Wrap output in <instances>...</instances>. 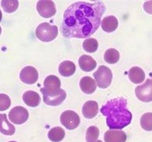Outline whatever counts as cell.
<instances>
[{"label": "cell", "mask_w": 152, "mask_h": 142, "mask_svg": "<svg viewBox=\"0 0 152 142\" xmlns=\"http://www.w3.org/2000/svg\"><path fill=\"white\" fill-rule=\"evenodd\" d=\"M145 11L149 14H152V1H146L144 4Z\"/></svg>", "instance_id": "4316f807"}, {"label": "cell", "mask_w": 152, "mask_h": 142, "mask_svg": "<svg viewBox=\"0 0 152 142\" xmlns=\"http://www.w3.org/2000/svg\"><path fill=\"white\" fill-rule=\"evenodd\" d=\"M129 78L134 83H141L145 79V74L143 70L137 67H132L128 73Z\"/></svg>", "instance_id": "2e32d148"}, {"label": "cell", "mask_w": 152, "mask_h": 142, "mask_svg": "<svg viewBox=\"0 0 152 142\" xmlns=\"http://www.w3.org/2000/svg\"><path fill=\"white\" fill-rule=\"evenodd\" d=\"M99 135V130L95 126H91L87 130L86 139L87 142H96Z\"/></svg>", "instance_id": "d4e9b609"}, {"label": "cell", "mask_w": 152, "mask_h": 142, "mask_svg": "<svg viewBox=\"0 0 152 142\" xmlns=\"http://www.w3.org/2000/svg\"><path fill=\"white\" fill-rule=\"evenodd\" d=\"M29 112L24 107L17 106L10 112L9 118L10 120L16 124L24 123L28 120Z\"/></svg>", "instance_id": "ba28073f"}, {"label": "cell", "mask_w": 152, "mask_h": 142, "mask_svg": "<svg viewBox=\"0 0 152 142\" xmlns=\"http://www.w3.org/2000/svg\"><path fill=\"white\" fill-rule=\"evenodd\" d=\"M15 142V141H10V142Z\"/></svg>", "instance_id": "f1b7e54d"}, {"label": "cell", "mask_w": 152, "mask_h": 142, "mask_svg": "<svg viewBox=\"0 0 152 142\" xmlns=\"http://www.w3.org/2000/svg\"><path fill=\"white\" fill-rule=\"evenodd\" d=\"M98 104L95 101H88L83 105L82 113L83 116L87 119H92L98 112Z\"/></svg>", "instance_id": "7c38bea8"}, {"label": "cell", "mask_w": 152, "mask_h": 142, "mask_svg": "<svg viewBox=\"0 0 152 142\" xmlns=\"http://www.w3.org/2000/svg\"><path fill=\"white\" fill-rule=\"evenodd\" d=\"M1 5L6 12L11 13L17 9L19 2L18 1H2Z\"/></svg>", "instance_id": "cb8c5ba5"}, {"label": "cell", "mask_w": 152, "mask_h": 142, "mask_svg": "<svg viewBox=\"0 0 152 142\" xmlns=\"http://www.w3.org/2000/svg\"><path fill=\"white\" fill-rule=\"evenodd\" d=\"M80 120L79 115L71 110L65 111L61 114L60 122L68 130L76 128L80 123Z\"/></svg>", "instance_id": "8992f818"}, {"label": "cell", "mask_w": 152, "mask_h": 142, "mask_svg": "<svg viewBox=\"0 0 152 142\" xmlns=\"http://www.w3.org/2000/svg\"><path fill=\"white\" fill-rule=\"evenodd\" d=\"M104 139L105 142H125L127 135L122 130H107L104 134Z\"/></svg>", "instance_id": "8fae6325"}, {"label": "cell", "mask_w": 152, "mask_h": 142, "mask_svg": "<svg viewBox=\"0 0 152 142\" xmlns=\"http://www.w3.org/2000/svg\"><path fill=\"white\" fill-rule=\"evenodd\" d=\"M140 125L142 128L146 131L152 130V113H147L142 115Z\"/></svg>", "instance_id": "603a6c76"}, {"label": "cell", "mask_w": 152, "mask_h": 142, "mask_svg": "<svg viewBox=\"0 0 152 142\" xmlns=\"http://www.w3.org/2000/svg\"><path fill=\"white\" fill-rule=\"evenodd\" d=\"M61 82L56 75H50L44 80V88L40 89L45 104L52 106L59 105L66 97V92L60 88Z\"/></svg>", "instance_id": "3957f363"}, {"label": "cell", "mask_w": 152, "mask_h": 142, "mask_svg": "<svg viewBox=\"0 0 152 142\" xmlns=\"http://www.w3.org/2000/svg\"><path fill=\"white\" fill-rule=\"evenodd\" d=\"M135 93L137 98L143 102L152 101V79H147L144 84L136 87Z\"/></svg>", "instance_id": "52a82bcc"}, {"label": "cell", "mask_w": 152, "mask_h": 142, "mask_svg": "<svg viewBox=\"0 0 152 142\" xmlns=\"http://www.w3.org/2000/svg\"><path fill=\"white\" fill-rule=\"evenodd\" d=\"M36 36L43 42H50L56 37L58 34V29L56 25H51L48 23L40 24L36 30Z\"/></svg>", "instance_id": "277c9868"}, {"label": "cell", "mask_w": 152, "mask_h": 142, "mask_svg": "<svg viewBox=\"0 0 152 142\" xmlns=\"http://www.w3.org/2000/svg\"><path fill=\"white\" fill-rule=\"evenodd\" d=\"M76 70V67L73 62L72 61H63L59 65V73L62 76L65 77H68L72 75L75 72Z\"/></svg>", "instance_id": "ac0fdd59"}, {"label": "cell", "mask_w": 152, "mask_h": 142, "mask_svg": "<svg viewBox=\"0 0 152 142\" xmlns=\"http://www.w3.org/2000/svg\"><path fill=\"white\" fill-rule=\"evenodd\" d=\"M1 132L6 135H11L15 133V128L7 119V114H1Z\"/></svg>", "instance_id": "d6986e66"}, {"label": "cell", "mask_w": 152, "mask_h": 142, "mask_svg": "<svg viewBox=\"0 0 152 142\" xmlns=\"http://www.w3.org/2000/svg\"><path fill=\"white\" fill-rule=\"evenodd\" d=\"M65 133L64 129L61 127H56L52 128L48 132V136L52 142H58L63 140Z\"/></svg>", "instance_id": "ffe728a7"}, {"label": "cell", "mask_w": 152, "mask_h": 142, "mask_svg": "<svg viewBox=\"0 0 152 142\" xmlns=\"http://www.w3.org/2000/svg\"><path fill=\"white\" fill-rule=\"evenodd\" d=\"M96 142H102V141H101V140H98V141H97Z\"/></svg>", "instance_id": "83f0119b"}, {"label": "cell", "mask_w": 152, "mask_h": 142, "mask_svg": "<svg viewBox=\"0 0 152 142\" xmlns=\"http://www.w3.org/2000/svg\"><path fill=\"white\" fill-rule=\"evenodd\" d=\"M127 104L125 99L118 98L108 101L101 107L100 112L107 116V124L110 129H122L130 123L132 114Z\"/></svg>", "instance_id": "7a4b0ae2"}, {"label": "cell", "mask_w": 152, "mask_h": 142, "mask_svg": "<svg viewBox=\"0 0 152 142\" xmlns=\"http://www.w3.org/2000/svg\"><path fill=\"white\" fill-rule=\"evenodd\" d=\"M80 67L83 71L89 72L96 68V62L91 56L83 55L81 56L79 59Z\"/></svg>", "instance_id": "4fadbf2b"}, {"label": "cell", "mask_w": 152, "mask_h": 142, "mask_svg": "<svg viewBox=\"0 0 152 142\" xmlns=\"http://www.w3.org/2000/svg\"><path fill=\"white\" fill-rule=\"evenodd\" d=\"M106 10L103 2L79 1L69 6L65 12L60 27L66 38H86L97 30Z\"/></svg>", "instance_id": "6da1fadb"}, {"label": "cell", "mask_w": 152, "mask_h": 142, "mask_svg": "<svg viewBox=\"0 0 152 142\" xmlns=\"http://www.w3.org/2000/svg\"><path fill=\"white\" fill-rule=\"evenodd\" d=\"M80 85L81 90L87 94L93 93L96 88L95 80L89 76H85L82 78Z\"/></svg>", "instance_id": "5bb4252c"}, {"label": "cell", "mask_w": 152, "mask_h": 142, "mask_svg": "<svg viewBox=\"0 0 152 142\" xmlns=\"http://www.w3.org/2000/svg\"><path fill=\"white\" fill-rule=\"evenodd\" d=\"M106 62L110 64L117 63L120 58L119 51L114 49H109L106 51L104 55Z\"/></svg>", "instance_id": "44dd1931"}, {"label": "cell", "mask_w": 152, "mask_h": 142, "mask_svg": "<svg viewBox=\"0 0 152 142\" xmlns=\"http://www.w3.org/2000/svg\"><path fill=\"white\" fill-rule=\"evenodd\" d=\"M11 104V100L7 95L0 94V111H3L7 109Z\"/></svg>", "instance_id": "484cf974"}, {"label": "cell", "mask_w": 152, "mask_h": 142, "mask_svg": "<svg viewBox=\"0 0 152 142\" xmlns=\"http://www.w3.org/2000/svg\"><path fill=\"white\" fill-rule=\"evenodd\" d=\"M24 102L28 106L36 107L41 102V98L38 93L32 91H26L23 96Z\"/></svg>", "instance_id": "9a60e30c"}, {"label": "cell", "mask_w": 152, "mask_h": 142, "mask_svg": "<svg viewBox=\"0 0 152 142\" xmlns=\"http://www.w3.org/2000/svg\"><path fill=\"white\" fill-rule=\"evenodd\" d=\"M98 86L101 88L109 87L112 82L113 74L111 70L107 67L101 65L93 74Z\"/></svg>", "instance_id": "5b68a950"}, {"label": "cell", "mask_w": 152, "mask_h": 142, "mask_svg": "<svg viewBox=\"0 0 152 142\" xmlns=\"http://www.w3.org/2000/svg\"><path fill=\"white\" fill-rule=\"evenodd\" d=\"M39 14L44 18L51 17L56 12V5L52 1H39L37 4Z\"/></svg>", "instance_id": "9c48e42d"}, {"label": "cell", "mask_w": 152, "mask_h": 142, "mask_svg": "<svg viewBox=\"0 0 152 142\" xmlns=\"http://www.w3.org/2000/svg\"><path fill=\"white\" fill-rule=\"evenodd\" d=\"M38 71L33 67H26L20 72V79L26 84H34L38 80Z\"/></svg>", "instance_id": "30bf717a"}, {"label": "cell", "mask_w": 152, "mask_h": 142, "mask_svg": "<svg viewBox=\"0 0 152 142\" xmlns=\"http://www.w3.org/2000/svg\"><path fill=\"white\" fill-rule=\"evenodd\" d=\"M83 49L86 51L90 53L95 52L98 47V43L94 38H90L86 39L83 44Z\"/></svg>", "instance_id": "7402d4cb"}, {"label": "cell", "mask_w": 152, "mask_h": 142, "mask_svg": "<svg viewBox=\"0 0 152 142\" xmlns=\"http://www.w3.org/2000/svg\"><path fill=\"white\" fill-rule=\"evenodd\" d=\"M118 25V20L114 16H109L104 18L101 24L102 29L107 33L115 31Z\"/></svg>", "instance_id": "e0dca14e"}]
</instances>
